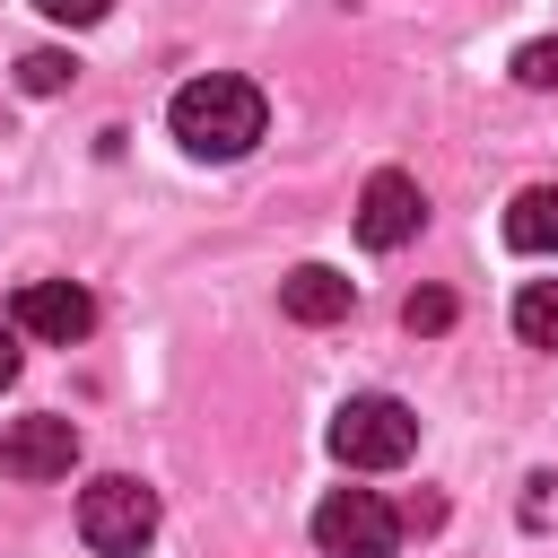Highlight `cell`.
<instances>
[{
    "mask_svg": "<svg viewBox=\"0 0 558 558\" xmlns=\"http://www.w3.org/2000/svg\"><path fill=\"white\" fill-rule=\"evenodd\" d=\"M349 305H357V279H340L331 262H296V270L279 279V314H288V323H305V331L340 323Z\"/></svg>",
    "mask_w": 558,
    "mask_h": 558,
    "instance_id": "ba28073f",
    "label": "cell"
},
{
    "mask_svg": "<svg viewBox=\"0 0 558 558\" xmlns=\"http://www.w3.org/2000/svg\"><path fill=\"white\" fill-rule=\"evenodd\" d=\"M148 532H157V488H140L131 471L87 480V497H78V541H87L96 558H140Z\"/></svg>",
    "mask_w": 558,
    "mask_h": 558,
    "instance_id": "3957f363",
    "label": "cell"
},
{
    "mask_svg": "<svg viewBox=\"0 0 558 558\" xmlns=\"http://www.w3.org/2000/svg\"><path fill=\"white\" fill-rule=\"evenodd\" d=\"M401 323H410V331H445V323H453V296H445V288H418V296L401 305Z\"/></svg>",
    "mask_w": 558,
    "mask_h": 558,
    "instance_id": "4fadbf2b",
    "label": "cell"
},
{
    "mask_svg": "<svg viewBox=\"0 0 558 558\" xmlns=\"http://www.w3.org/2000/svg\"><path fill=\"white\" fill-rule=\"evenodd\" d=\"M314 549L323 558H392L401 549V514L375 488H331L314 506Z\"/></svg>",
    "mask_w": 558,
    "mask_h": 558,
    "instance_id": "277c9868",
    "label": "cell"
},
{
    "mask_svg": "<svg viewBox=\"0 0 558 558\" xmlns=\"http://www.w3.org/2000/svg\"><path fill=\"white\" fill-rule=\"evenodd\" d=\"M427 227V192L410 183V174H366V192H357V244L366 253H401L410 235Z\"/></svg>",
    "mask_w": 558,
    "mask_h": 558,
    "instance_id": "5b68a950",
    "label": "cell"
},
{
    "mask_svg": "<svg viewBox=\"0 0 558 558\" xmlns=\"http://www.w3.org/2000/svg\"><path fill=\"white\" fill-rule=\"evenodd\" d=\"M70 462H78V427L70 418H52V410L9 418V436H0V471L9 480H70Z\"/></svg>",
    "mask_w": 558,
    "mask_h": 558,
    "instance_id": "52a82bcc",
    "label": "cell"
},
{
    "mask_svg": "<svg viewBox=\"0 0 558 558\" xmlns=\"http://www.w3.org/2000/svg\"><path fill=\"white\" fill-rule=\"evenodd\" d=\"M514 331H523L532 349H558V279H523V296H514Z\"/></svg>",
    "mask_w": 558,
    "mask_h": 558,
    "instance_id": "30bf717a",
    "label": "cell"
},
{
    "mask_svg": "<svg viewBox=\"0 0 558 558\" xmlns=\"http://www.w3.org/2000/svg\"><path fill=\"white\" fill-rule=\"evenodd\" d=\"M514 78H523V87H541V96H558V35L523 44V52H514Z\"/></svg>",
    "mask_w": 558,
    "mask_h": 558,
    "instance_id": "7c38bea8",
    "label": "cell"
},
{
    "mask_svg": "<svg viewBox=\"0 0 558 558\" xmlns=\"http://www.w3.org/2000/svg\"><path fill=\"white\" fill-rule=\"evenodd\" d=\"M410 445H418V418L392 392H349L331 410V453L349 471H392V462H410Z\"/></svg>",
    "mask_w": 558,
    "mask_h": 558,
    "instance_id": "7a4b0ae2",
    "label": "cell"
},
{
    "mask_svg": "<svg viewBox=\"0 0 558 558\" xmlns=\"http://www.w3.org/2000/svg\"><path fill=\"white\" fill-rule=\"evenodd\" d=\"M70 78H78L70 52H26V61H17V87H26V96H61Z\"/></svg>",
    "mask_w": 558,
    "mask_h": 558,
    "instance_id": "8fae6325",
    "label": "cell"
},
{
    "mask_svg": "<svg viewBox=\"0 0 558 558\" xmlns=\"http://www.w3.org/2000/svg\"><path fill=\"white\" fill-rule=\"evenodd\" d=\"M166 122H174V140H183L192 157H218V166H227V157H244V148L270 131V105H262L253 78L209 70V78H183V87H174Z\"/></svg>",
    "mask_w": 558,
    "mask_h": 558,
    "instance_id": "6da1fadb",
    "label": "cell"
},
{
    "mask_svg": "<svg viewBox=\"0 0 558 558\" xmlns=\"http://www.w3.org/2000/svg\"><path fill=\"white\" fill-rule=\"evenodd\" d=\"M9 375H17V331L0 323V384H9Z\"/></svg>",
    "mask_w": 558,
    "mask_h": 558,
    "instance_id": "9a60e30c",
    "label": "cell"
},
{
    "mask_svg": "<svg viewBox=\"0 0 558 558\" xmlns=\"http://www.w3.org/2000/svg\"><path fill=\"white\" fill-rule=\"evenodd\" d=\"M35 9H44L52 26H96V17L113 9V0H35Z\"/></svg>",
    "mask_w": 558,
    "mask_h": 558,
    "instance_id": "5bb4252c",
    "label": "cell"
},
{
    "mask_svg": "<svg viewBox=\"0 0 558 558\" xmlns=\"http://www.w3.org/2000/svg\"><path fill=\"white\" fill-rule=\"evenodd\" d=\"M506 244L514 253H558V183H532L506 201Z\"/></svg>",
    "mask_w": 558,
    "mask_h": 558,
    "instance_id": "9c48e42d",
    "label": "cell"
},
{
    "mask_svg": "<svg viewBox=\"0 0 558 558\" xmlns=\"http://www.w3.org/2000/svg\"><path fill=\"white\" fill-rule=\"evenodd\" d=\"M17 331L70 349V340L96 331V296H87L78 279H26V288H17Z\"/></svg>",
    "mask_w": 558,
    "mask_h": 558,
    "instance_id": "8992f818",
    "label": "cell"
}]
</instances>
